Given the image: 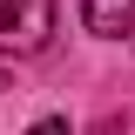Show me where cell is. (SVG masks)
Listing matches in <instances>:
<instances>
[{
  "label": "cell",
  "mask_w": 135,
  "mask_h": 135,
  "mask_svg": "<svg viewBox=\"0 0 135 135\" xmlns=\"http://www.w3.org/2000/svg\"><path fill=\"white\" fill-rule=\"evenodd\" d=\"M54 34V0H0V54H41Z\"/></svg>",
  "instance_id": "6da1fadb"
},
{
  "label": "cell",
  "mask_w": 135,
  "mask_h": 135,
  "mask_svg": "<svg viewBox=\"0 0 135 135\" xmlns=\"http://www.w3.org/2000/svg\"><path fill=\"white\" fill-rule=\"evenodd\" d=\"M81 20L108 41H122V34H135V0H81Z\"/></svg>",
  "instance_id": "7a4b0ae2"
},
{
  "label": "cell",
  "mask_w": 135,
  "mask_h": 135,
  "mask_svg": "<svg viewBox=\"0 0 135 135\" xmlns=\"http://www.w3.org/2000/svg\"><path fill=\"white\" fill-rule=\"evenodd\" d=\"M34 135H68V122H34Z\"/></svg>",
  "instance_id": "3957f363"
},
{
  "label": "cell",
  "mask_w": 135,
  "mask_h": 135,
  "mask_svg": "<svg viewBox=\"0 0 135 135\" xmlns=\"http://www.w3.org/2000/svg\"><path fill=\"white\" fill-rule=\"evenodd\" d=\"M95 135H122V122H95Z\"/></svg>",
  "instance_id": "277c9868"
}]
</instances>
